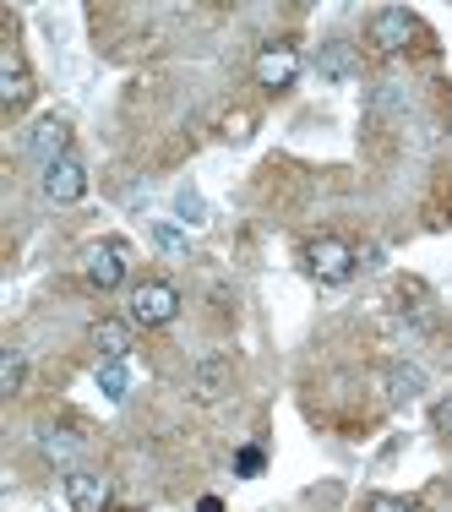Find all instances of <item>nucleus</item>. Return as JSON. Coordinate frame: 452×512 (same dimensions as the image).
<instances>
[{
    "label": "nucleus",
    "mask_w": 452,
    "mask_h": 512,
    "mask_svg": "<svg viewBox=\"0 0 452 512\" xmlns=\"http://www.w3.org/2000/svg\"><path fill=\"white\" fill-rule=\"evenodd\" d=\"M442 425H452V404H447V409H442Z\"/></svg>",
    "instance_id": "4be33fe9"
},
{
    "label": "nucleus",
    "mask_w": 452,
    "mask_h": 512,
    "mask_svg": "<svg viewBox=\"0 0 452 512\" xmlns=\"http://www.w3.org/2000/svg\"><path fill=\"white\" fill-rule=\"evenodd\" d=\"M175 311H180V295H175V284H164V278H148V284L131 289V322L164 327V322H175Z\"/></svg>",
    "instance_id": "f03ea898"
},
{
    "label": "nucleus",
    "mask_w": 452,
    "mask_h": 512,
    "mask_svg": "<svg viewBox=\"0 0 452 512\" xmlns=\"http://www.w3.org/2000/svg\"><path fill=\"white\" fill-rule=\"evenodd\" d=\"M88 338H93V349H99L104 360H126V355H131V327H126V322H115V316L93 322V327H88Z\"/></svg>",
    "instance_id": "9d476101"
},
{
    "label": "nucleus",
    "mask_w": 452,
    "mask_h": 512,
    "mask_svg": "<svg viewBox=\"0 0 452 512\" xmlns=\"http://www.w3.org/2000/svg\"><path fill=\"white\" fill-rule=\"evenodd\" d=\"M354 267H360V256H354L349 240H338V235L305 240V273H311L316 284H344Z\"/></svg>",
    "instance_id": "f257e3e1"
},
{
    "label": "nucleus",
    "mask_w": 452,
    "mask_h": 512,
    "mask_svg": "<svg viewBox=\"0 0 452 512\" xmlns=\"http://www.w3.org/2000/svg\"><path fill=\"white\" fill-rule=\"evenodd\" d=\"M180 218H186V224H202V218H207V207H202V197H197V191H180Z\"/></svg>",
    "instance_id": "a211bd4d"
},
{
    "label": "nucleus",
    "mask_w": 452,
    "mask_h": 512,
    "mask_svg": "<svg viewBox=\"0 0 452 512\" xmlns=\"http://www.w3.org/2000/svg\"><path fill=\"white\" fill-rule=\"evenodd\" d=\"M99 387H104L109 404H120V398L131 393V371H126V360H104V365H99Z\"/></svg>",
    "instance_id": "4468645a"
},
{
    "label": "nucleus",
    "mask_w": 452,
    "mask_h": 512,
    "mask_svg": "<svg viewBox=\"0 0 452 512\" xmlns=\"http://www.w3.org/2000/svg\"><path fill=\"white\" fill-rule=\"evenodd\" d=\"M44 453L71 474V469H77V453H82V436L77 431H44Z\"/></svg>",
    "instance_id": "ddd939ff"
},
{
    "label": "nucleus",
    "mask_w": 452,
    "mask_h": 512,
    "mask_svg": "<svg viewBox=\"0 0 452 512\" xmlns=\"http://www.w3.org/2000/svg\"><path fill=\"white\" fill-rule=\"evenodd\" d=\"M267 469V453H262V447H240V453H235V474H240V480H256V474H262Z\"/></svg>",
    "instance_id": "f3484780"
},
{
    "label": "nucleus",
    "mask_w": 452,
    "mask_h": 512,
    "mask_svg": "<svg viewBox=\"0 0 452 512\" xmlns=\"http://www.w3.org/2000/svg\"><path fill=\"white\" fill-rule=\"evenodd\" d=\"M365 512H409V502H403V496H371Z\"/></svg>",
    "instance_id": "aec40b11"
},
{
    "label": "nucleus",
    "mask_w": 452,
    "mask_h": 512,
    "mask_svg": "<svg viewBox=\"0 0 452 512\" xmlns=\"http://www.w3.org/2000/svg\"><path fill=\"white\" fill-rule=\"evenodd\" d=\"M197 512H224V502H218V496H202V507Z\"/></svg>",
    "instance_id": "412c9836"
},
{
    "label": "nucleus",
    "mask_w": 452,
    "mask_h": 512,
    "mask_svg": "<svg viewBox=\"0 0 452 512\" xmlns=\"http://www.w3.org/2000/svg\"><path fill=\"white\" fill-rule=\"evenodd\" d=\"M44 197L50 202H82L88 197V164L82 158H60V164H50L44 169Z\"/></svg>",
    "instance_id": "423d86ee"
},
{
    "label": "nucleus",
    "mask_w": 452,
    "mask_h": 512,
    "mask_svg": "<svg viewBox=\"0 0 452 512\" xmlns=\"http://www.w3.org/2000/svg\"><path fill=\"white\" fill-rule=\"evenodd\" d=\"M316 71H322L327 82L354 77V50H349V44H322V50H316Z\"/></svg>",
    "instance_id": "f8f14e48"
},
{
    "label": "nucleus",
    "mask_w": 452,
    "mask_h": 512,
    "mask_svg": "<svg viewBox=\"0 0 452 512\" xmlns=\"http://www.w3.org/2000/svg\"><path fill=\"white\" fill-rule=\"evenodd\" d=\"M22 148H28V158H39V164L50 169L71 148V126L60 115H44V120H33V126H28V142H22Z\"/></svg>",
    "instance_id": "20e7f679"
},
{
    "label": "nucleus",
    "mask_w": 452,
    "mask_h": 512,
    "mask_svg": "<svg viewBox=\"0 0 452 512\" xmlns=\"http://www.w3.org/2000/svg\"><path fill=\"white\" fill-rule=\"evenodd\" d=\"M22 376H28V360H22L17 349H6V355H0V387H6V393H22Z\"/></svg>",
    "instance_id": "dca6fc26"
},
{
    "label": "nucleus",
    "mask_w": 452,
    "mask_h": 512,
    "mask_svg": "<svg viewBox=\"0 0 452 512\" xmlns=\"http://www.w3.org/2000/svg\"><path fill=\"white\" fill-rule=\"evenodd\" d=\"M224 376H229L224 360H207L202 371H197V398H202V404H213V398L224 393Z\"/></svg>",
    "instance_id": "2eb2a0df"
},
{
    "label": "nucleus",
    "mask_w": 452,
    "mask_h": 512,
    "mask_svg": "<svg viewBox=\"0 0 452 512\" xmlns=\"http://www.w3.org/2000/svg\"><path fill=\"white\" fill-rule=\"evenodd\" d=\"M66 502L77 507V512H104L109 480H104V474H93V469H71L66 474Z\"/></svg>",
    "instance_id": "6e6552de"
},
{
    "label": "nucleus",
    "mask_w": 452,
    "mask_h": 512,
    "mask_svg": "<svg viewBox=\"0 0 452 512\" xmlns=\"http://www.w3.org/2000/svg\"><path fill=\"white\" fill-rule=\"evenodd\" d=\"M153 240H158V246H164L169 256L186 251V235H180V229H169V224H158V229H153Z\"/></svg>",
    "instance_id": "6ab92c4d"
},
{
    "label": "nucleus",
    "mask_w": 452,
    "mask_h": 512,
    "mask_svg": "<svg viewBox=\"0 0 452 512\" xmlns=\"http://www.w3.org/2000/svg\"><path fill=\"white\" fill-rule=\"evenodd\" d=\"M414 33H420V22H414L403 6L376 11V17H371V50L376 55H403L414 44Z\"/></svg>",
    "instance_id": "7ed1b4c3"
},
{
    "label": "nucleus",
    "mask_w": 452,
    "mask_h": 512,
    "mask_svg": "<svg viewBox=\"0 0 452 512\" xmlns=\"http://www.w3.org/2000/svg\"><path fill=\"white\" fill-rule=\"evenodd\" d=\"M420 393H425L420 365H393V371H387V398H393V404H414Z\"/></svg>",
    "instance_id": "9b49d317"
},
{
    "label": "nucleus",
    "mask_w": 452,
    "mask_h": 512,
    "mask_svg": "<svg viewBox=\"0 0 452 512\" xmlns=\"http://www.w3.org/2000/svg\"><path fill=\"white\" fill-rule=\"evenodd\" d=\"M82 267H88V284H93V289H115L120 278H126L120 246H109V240H99V246H88V256H82Z\"/></svg>",
    "instance_id": "1a4fd4ad"
},
{
    "label": "nucleus",
    "mask_w": 452,
    "mask_h": 512,
    "mask_svg": "<svg viewBox=\"0 0 452 512\" xmlns=\"http://www.w3.org/2000/svg\"><path fill=\"white\" fill-rule=\"evenodd\" d=\"M295 77H300V50L295 44H267V50L256 55V82H262L267 93H284Z\"/></svg>",
    "instance_id": "39448f33"
},
{
    "label": "nucleus",
    "mask_w": 452,
    "mask_h": 512,
    "mask_svg": "<svg viewBox=\"0 0 452 512\" xmlns=\"http://www.w3.org/2000/svg\"><path fill=\"white\" fill-rule=\"evenodd\" d=\"M33 99V77H28V60H22L17 50H6L0 55V104L17 115V109H28Z\"/></svg>",
    "instance_id": "0eeeda50"
}]
</instances>
